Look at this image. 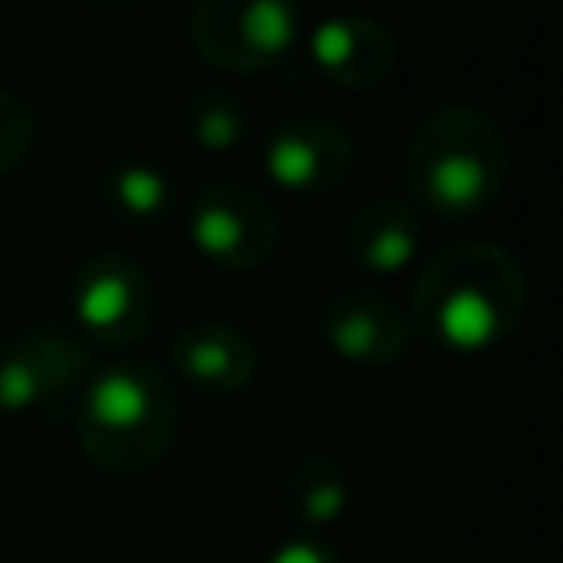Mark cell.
Returning a JSON list of instances; mask_svg holds the SVG:
<instances>
[{"label":"cell","mask_w":563,"mask_h":563,"mask_svg":"<svg viewBox=\"0 0 563 563\" xmlns=\"http://www.w3.org/2000/svg\"><path fill=\"white\" fill-rule=\"evenodd\" d=\"M264 563H339V554L325 550V545H317V541H308V537H295V541L273 545Z\"/></svg>","instance_id":"e0dca14e"},{"label":"cell","mask_w":563,"mask_h":563,"mask_svg":"<svg viewBox=\"0 0 563 563\" xmlns=\"http://www.w3.org/2000/svg\"><path fill=\"white\" fill-rule=\"evenodd\" d=\"M343 251L365 273H400L422 251V220L405 198H369L343 229Z\"/></svg>","instance_id":"7c38bea8"},{"label":"cell","mask_w":563,"mask_h":563,"mask_svg":"<svg viewBox=\"0 0 563 563\" xmlns=\"http://www.w3.org/2000/svg\"><path fill=\"white\" fill-rule=\"evenodd\" d=\"M70 321L79 334L128 347L150 334L158 299L150 273L123 251H97L70 273Z\"/></svg>","instance_id":"5b68a950"},{"label":"cell","mask_w":563,"mask_h":563,"mask_svg":"<svg viewBox=\"0 0 563 563\" xmlns=\"http://www.w3.org/2000/svg\"><path fill=\"white\" fill-rule=\"evenodd\" d=\"M528 308L519 260L484 238L444 242L413 277V321L449 352H488L515 334Z\"/></svg>","instance_id":"6da1fadb"},{"label":"cell","mask_w":563,"mask_h":563,"mask_svg":"<svg viewBox=\"0 0 563 563\" xmlns=\"http://www.w3.org/2000/svg\"><path fill=\"white\" fill-rule=\"evenodd\" d=\"M321 339L339 361L391 365L409 347V325L400 308L378 290H339L321 308Z\"/></svg>","instance_id":"30bf717a"},{"label":"cell","mask_w":563,"mask_h":563,"mask_svg":"<svg viewBox=\"0 0 563 563\" xmlns=\"http://www.w3.org/2000/svg\"><path fill=\"white\" fill-rule=\"evenodd\" d=\"M251 106L229 88H194L180 106L185 136L207 154H233L251 136Z\"/></svg>","instance_id":"9a60e30c"},{"label":"cell","mask_w":563,"mask_h":563,"mask_svg":"<svg viewBox=\"0 0 563 563\" xmlns=\"http://www.w3.org/2000/svg\"><path fill=\"white\" fill-rule=\"evenodd\" d=\"M88 374V347L57 325L0 334V413H40L66 405L84 391Z\"/></svg>","instance_id":"8992f818"},{"label":"cell","mask_w":563,"mask_h":563,"mask_svg":"<svg viewBox=\"0 0 563 563\" xmlns=\"http://www.w3.org/2000/svg\"><path fill=\"white\" fill-rule=\"evenodd\" d=\"M180 431L172 378L154 361H114L75 396V440L106 475H141L167 457Z\"/></svg>","instance_id":"7a4b0ae2"},{"label":"cell","mask_w":563,"mask_h":563,"mask_svg":"<svg viewBox=\"0 0 563 563\" xmlns=\"http://www.w3.org/2000/svg\"><path fill=\"white\" fill-rule=\"evenodd\" d=\"M299 40L295 0H194L189 44L224 75H260Z\"/></svg>","instance_id":"277c9868"},{"label":"cell","mask_w":563,"mask_h":563,"mask_svg":"<svg viewBox=\"0 0 563 563\" xmlns=\"http://www.w3.org/2000/svg\"><path fill=\"white\" fill-rule=\"evenodd\" d=\"M308 57L334 88L369 92L396 66V35L369 13H330L308 31Z\"/></svg>","instance_id":"9c48e42d"},{"label":"cell","mask_w":563,"mask_h":563,"mask_svg":"<svg viewBox=\"0 0 563 563\" xmlns=\"http://www.w3.org/2000/svg\"><path fill=\"white\" fill-rule=\"evenodd\" d=\"M510 176V141L479 106H440L405 145V189L435 216L462 220L493 207Z\"/></svg>","instance_id":"3957f363"},{"label":"cell","mask_w":563,"mask_h":563,"mask_svg":"<svg viewBox=\"0 0 563 563\" xmlns=\"http://www.w3.org/2000/svg\"><path fill=\"white\" fill-rule=\"evenodd\" d=\"M352 167H356V141L347 136L343 123L325 114H299L268 132L264 176L295 198H317L339 189L352 176Z\"/></svg>","instance_id":"ba28073f"},{"label":"cell","mask_w":563,"mask_h":563,"mask_svg":"<svg viewBox=\"0 0 563 563\" xmlns=\"http://www.w3.org/2000/svg\"><path fill=\"white\" fill-rule=\"evenodd\" d=\"M189 242L207 264L246 273L273 255L277 220L255 189L238 180H211L189 202Z\"/></svg>","instance_id":"52a82bcc"},{"label":"cell","mask_w":563,"mask_h":563,"mask_svg":"<svg viewBox=\"0 0 563 563\" xmlns=\"http://www.w3.org/2000/svg\"><path fill=\"white\" fill-rule=\"evenodd\" d=\"M282 506L303 528H325L352 506V475L330 453H303L282 475Z\"/></svg>","instance_id":"4fadbf2b"},{"label":"cell","mask_w":563,"mask_h":563,"mask_svg":"<svg viewBox=\"0 0 563 563\" xmlns=\"http://www.w3.org/2000/svg\"><path fill=\"white\" fill-rule=\"evenodd\" d=\"M106 4H141V0H106Z\"/></svg>","instance_id":"ac0fdd59"},{"label":"cell","mask_w":563,"mask_h":563,"mask_svg":"<svg viewBox=\"0 0 563 563\" xmlns=\"http://www.w3.org/2000/svg\"><path fill=\"white\" fill-rule=\"evenodd\" d=\"M167 361L189 387H198L207 396H233L255 378L260 347L246 330H238L229 321H198L172 339Z\"/></svg>","instance_id":"8fae6325"},{"label":"cell","mask_w":563,"mask_h":563,"mask_svg":"<svg viewBox=\"0 0 563 563\" xmlns=\"http://www.w3.org/2000/svg\"><path fill=\"white\" fill-rule=\"evenodd\" d=\"M35 132H40L35 106L22 92L0 88V176H9L26 158V150L35 145Z\"/></svg>","instance_id":"2e32d148"},{"label":"cell","mask_w":563,"mask_h":563,"mask_svg":"<svg viewBox=\"0 0 563 563\" xmlns=\"http://www.w3.org/2000/svg\"><path fill=\"white\" fill-rule=\"evenodd\" d=\"M101 207L132 229L163 224L176 207V180L145 158H128L101 172Z\"/></svg>","instance_id":"5bb4252c"}]
</instances>
